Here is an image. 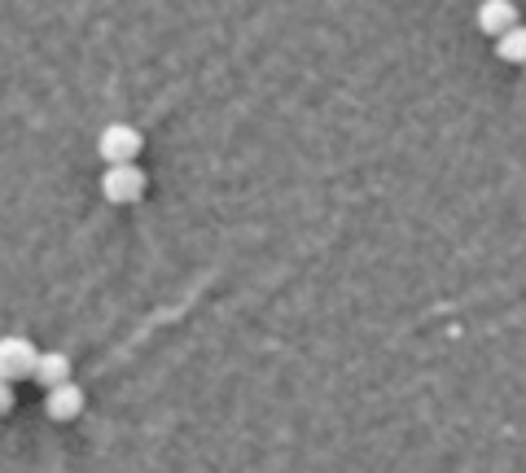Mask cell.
<instances>
[{"label": "cell", "instance_id": "cell-1", "mask_svg": "<svg viewBox=\"0 0 526 473\" xmlns=\"http://www.w3.org/2000/svg\"><path fill=\"white\" fill-rule=\"evenodd\" d=\"M141 149H145V136H141V128H132V123H106V128L97 132V154L106 158V167L136 163Z\"/></svg>", "mask_w": 526, "mask_h": 473}, {"label": "cell", "instance_id": "cell-6", "mask_svg": "<svg viewBox=\"0 0 526 473\" xmlns=\"http://www.w3.org/2000/svg\"><path fill=\"white\" fill-rule=\"evenodd\" d=\"M36 382L44 390L66 386V382H71V355H66V351H44L40 355V368H36Z\"/></svg>", "mask_w": 526, "mask_h": 473}, {"label": "cell", "instance_id": "cell-4", "mask_svg": "<svg viewBox=\"0 0 526 473\" xmlns=\"http://www.w3.org/2000/svg\"><path fill=\"white\" fill-rule=\"evenodd\" d=\"M513 27H518V5H513V0H483V5H478V31H483V36L500 40Z\"/></svg>", "mask_w": 526, "mask_h": 473}, {"label": "cell", "instance_id": "cell-8", "mask_svg": "<svg viewBox=\"0 0 526 473\" xmlns=\"http://www.w3.org/2000/svg\"><path fill=\"white\" fill-rule=\"evenodd\" d=\"M9 408H14V382H9V377H0V417H5Z\"/></svg>", "mask_w": 526, "mask_h": 473}, {"label": "cell", "instance_id": "cell-7", "mask_svg": "<svg viewBox=\"0 0 526 473\" xmlns=\"http://www.w3.org/2000/svg\"><path fill=\"white\" fill-rule=\"evenodd\" d=\"M496 57L509 66H526V27H513L496 40Z\"/></svg>", "mask_w": 526, "mask_h": 473}, {"label": "cell", "instance_id": "cell-2", "mask_svg": "<svg viewBox=\"0 0 526 473\" xmlns=\"http://www.w3.org/2000/svg\"><path fill=\"white\" fill-rule=\"evenodd\" d=\"M145 171L136 163H123V167H106V176H101V198L114 202V206H132L145 198Z\"/></svg>", "mask_w": 526, "mask_h": 473}, {"label": "cell", "instance_id": "cell-5", "mask_svg": "<svg viewBox=\"0 0 526 473\" xmlns=\"http://www.w3.org/2000/svg\"><path fill=\"white\" fill-rule=\"evenodd\" d=\"M44 412H49L53 421H75L79 412H84V390H79L75 382L53 386L49 395H44Z\"/></svg>", "mask_w": 526, "mask_h": 473}, {"label": "cell", "instance_id": "cell-3", "mask_svg": "<svg viewBox=\"0 0 526 473\" xmlns=\"http://www.w3.org/2000/svg\"><path fill=\"white\" fill-rule=\"evenodd\" d=\"M40 355L27 338H18V333H9V338H0V377H9V382H22V377H36L40 368Z\"/></svg>", "mask_w": 526, "mask_h": 473}]
</instances>
